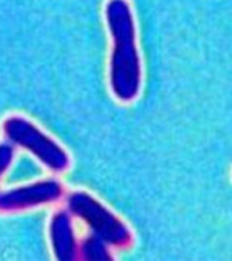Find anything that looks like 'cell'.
Masks as SVG:
<instances>
[{
    "label": "cell",
    "mask_w": 232,
    "mask_h": 261,
    "mask_svg": "<svg viewBox=\"0 0 232 261\" xmlns=\"http://www.w3.org/2000/svg\"><path fill=\"white\" fill-rule=\"evenodd\" d=\"M105 18L113 40L111 58L112 92L122 101H130L141 88V60L135 43V25L127 0H108Z\"/></svg>",
    "instance_id": "obj_1"
},
{
    "label": "cell",
    "mask_w": 232,
    "mask_h": 261,
    "mask_svg": "<svg viewBox=\"0 0 232 261\" xmlns=\"http://www.w3.org/2000/svg\"><path fill=\"white\" fill-rule=\"evenodd\" d=\"M70 211L83 219L96 236L100 237L104 242L113 246L125 248L131 242V234L129 228L118 219L111 211H108L103 204L96 198L82 192L71 194L69 198Z\"/></svg>",
    "instance_id": "obj_2"
},
{
    "label": "cell",
    "mask_w": 232,
    "mask_h": 261,
    "mask_svg": "<svg viewBox=\"0 0 232 261\" xmlns=\"http://www.w3.org/2000/svg\"><path fill=\"white\" fill-rule=\"evenodd\" d=\"M3 128L9 140L32 150L51 170L63 171L69 166L65 150L29 120L13 116L6 120Z\"/></svg>",
    "instance_id": "obj_3"
},
{
    "label": "cell",
    "mask_w": 232,
    "mask_h": 261,
    "mask_svg": "<svg viewBox=\"0 0 232 261\" xmlns=\"http://www.w3.org/2000/svg\"><path fill=\"white\" fill-rule=\"evenodd\" d=\"M62 193H63L62 186L57 182L44 180L32 186H25V188L15 189L11 192L0 194V210H25L29 206L55 201L61 197Z\"/></svg>",
    "instance_id": "obj_4"
},
{
    "label": "cell",
    "mask_w": 232,
    "mask_h": 261,
    "mask_svg": "<svg viewBox=\"0 0 232 261\" xmlns=\"http://www.w3.org/2000/svg\"><path fill=\"white\" fill-rule=\"evenodd\" d=\"M51 240L56 257L59 260H73L77 253L73 226L69 215L65 212L56 214L51 223Z\"/></svg>",
    "instance_id": "obj_5"
},
{
    "label": "cell",
    "mask_w": 232,
    "mask_h": 261,
    "mask_svg": "<svg viewBox=\"0 0 232 261\" xmlns=\"http://www.w3.org/2000/svg\"><path fill=\"white\" fill-rule=\"evenodd\" d=\"M100 237H91L82 246V253L86 260H109L108 250Z\"/></svg>",
    "instance_id": "obj_6"
},
{
    "label": "cell",
    "mask_w": 232,
    "mask_h": 261,
    "mask_svg": "<svg viewBox=\"0 0 232 261\" xmlns=\"http://www.w3.org/2000/svg\"><path fill=\"white\" fill-rule=\"evenodd\" d=\"M13 159V149L9 145H0V175L6 168L9 167L10 162Z\"/></svg>",
    "instance_id": "obj_7"
}]
</instances>
